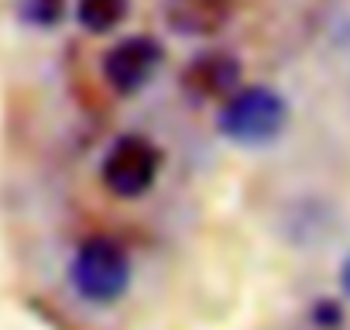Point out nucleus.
<instances>
[{
	"label": "nucleus",
	"instance_id": "7",
	"mask_svg": "<svg viewBox=\"0 0 350 330\" xmlns=\"http://www.w3.org/2000/svg\"><path fill=\"white\" fill-rule=\"evenodd\" d=\"M131 0H76V21L90 35H107L124 25Z\"/></svg>",
	"mask_w": 350,
	"mask_h": 330
},
{
	"label": "nucleus",
	"instance_id": "3",
	"mask_svg": "<svg viewBox=\"0 0 350 330\" xmlns=\"http://www.w3.org/2000/svg\"><path fill=\"white\" fill-rule=\"evenodd\" d=\"M158 169L161 155L144 134H120L100 162V183L117 200H137L154 186Z\"/></svg>",
	"mask_w": 350,
	"mask_h": 330
},
{
	"label": "nucleus",
	"instance_id": "1",
	"mask_svg": "<svg viewBox=\"0 0 350 330\" xmlns=\"http://www.w3.org/2000/svg\"><path fill=\"white\" fill-rule=\"evenodd\" d=\"M288 124V103L271 86H237L217 110V127L227 141L244 148L271 144Z\"/></svg>",
	"mask_w": 350,
	"mask_h": 330
},
{
	"label": "nucleus",
	"instance_id": "6",
	"mask_svg": "<svg viewBox=\"0 0 350 330\" xmlns=\"http://www.w3.org/2000/svg\"><path fill=\"white\" fill-rule=\"evenodd\" d=\"M183 86L200 100H227L241 86V62L230 52H200L186 62Z\"/></svg>",
	"mask_w": 350,
	"mask_h": 330
},
{
	"label": "nucleus",
	"instance_id": "8",
	"mask_svg": "<svg viewBox=\"0 0 350 330\" xmlns=\"http://www.w3.org/2000/svg\"><path fill=\"white\" fill-rule=\"evenodd\" d=\"M42 8V14H38V25H49V21H55L59 18V8H62V0H28V4H25V11L28 8Z\"/></svg>",
	"mask_w": 350,
	"mask_h": 330
},
{
	"label": "nucleus",
	"instance_id": "9",
	"mask_svg": "<svg viewBox=\"0 0 350 330\" xmlns=\"http://www.w3.org/2000/svg\"><path fill=\"white\" fill-rule=\"evenodd\" d=\"M340 289L350 296V255L343 258V265H340Z\"/></svg>",
	"mask_w": 350,
	"mask_h": 330
},
{
	"label": "nucleus",
	"instance_id": "5",
	"mask_svg": "<svg viewBox=\"0 0 350 330\" xmlns=\"http://www.w3.org/2000/svg\"><path fill=\"white\" fill-rule=\"evenodd\" d=\"M237 11V0H161L165 25L183 38L220 35Z\"/></svg>",
	"mask_w": 350,
	"mask_h": 330
},
{
	"label": "nucleus",
	"instance_id": "4",
	"mask_svg": "<svg viewBox=\"0 0 350 330\" xmlns=\"http://www.w3.org/2000/svg\"><path fill=\"white\" fill-rule=\"evenodd\" d=\"M158 62H161V45L148 35H131L103 55L100 69H103V83L117 97H134L151 83Z\"/></svg>",
	"mask_w": 350,
	"mask_h": 330
},
{
	"label": "nucleus",
	"instance_id": "2",
	"mask_svg": "<svg viewBox=\"0 0 350 330\" xmlns=\"http://www.w3.org/2000/svg\"><path fill=\"white\" fill-rule=\"evenodd\" d=\"M69 285L93 306L117 303L131 285V258L110 238H86L69 258Z\"/></svg>",
	"mask_w": 350,
	"mask_h": 330
}]
</instances>
